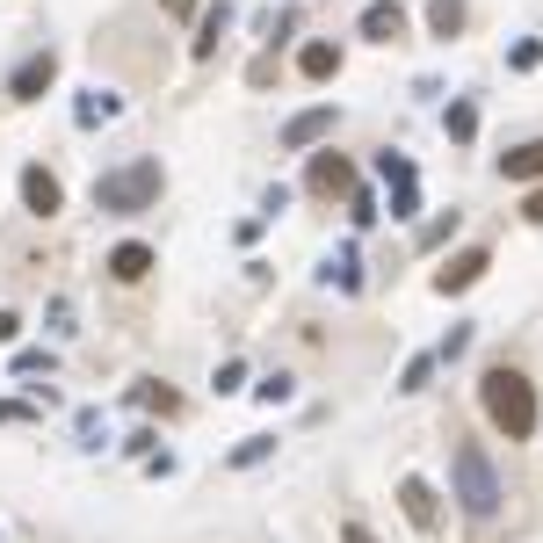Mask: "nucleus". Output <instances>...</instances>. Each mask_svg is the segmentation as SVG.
<instances>
[{"mask_svg": "<svg viewBox=\"0 0 543 543\" xmlns=\"http://www.w3.org/2000/svg\"><path fill=\"white\" fill-rule=\"evenodd\" d=\"M22 210L29 218H58L66 210V189H58L51 167H22Z\"/></svg>", "mask_w": 543, "mask_h": 543, "instance_id": "8", "label": "nucleus"}, {"mask_svg": "<svg viewBox=\"0 0 543 543\" xmlns=\"http://www.w3.org/2000/svg\"><path fill=\"white\" fill-rule=\"evenodd\" d=\"M37 420V406H22V399H0V428H29Z\"/></svg>", "mask_w": 543, "mask_h": 543, "instance_id": "27", "label": "nucleus"}, {"mask_svg": "<svg viewBox=\"0 0 543 543\" xmlns=\"http://www.w3.org/2000/svg\"><path fill=\"white\" fill-rule=\"evenodd\" d=\"M464 348H471V326H449V341H442V348H435V355H442V362H457V355H464Z\"/></svg>", "mask_w": 543, "mask_h": 543, "instance_id": "30", "label": "nucleus"}, {"mask_svg": "<svg viewBox=\"0 0 543 543\" xmlns=\"http://www.w3.org/2000/svg\"><path fill=\"white\" fill-rule=\"evenodd\" d=\"M478 406H486V420L507 435V442H529L543 428V413H536V384L522 370H507V362H493L486 377H478Z\"/></svg>", "mask_w": 543, "mask_h": 543, "instance_id": "1", "label": "nucleus"}, {"mask_svg": "<svg viewBox=\"0 0 543 543\" xmlns=\"http://www.w3.org/2000/svg\"><path fill=\"white\" fill-rule=\"evenodd\" d=\"M399 507H406V522H413L420 536H435V529H442V493H435L420 471H406V478H399Z\"/></svg>", "mask_w": 543, "mask_h": 543, "instance_id": "6", "label": "nucleus"}, {"mask_svg": "<svg viewBox=\"0 0 543 543\" xmlns=\"http://www.w3.org/2000/svg\"><path fill=\"white\" fill-rule=\"evenodd\" d=\"M348 218L370 225V218H377V196H370V189H348Z\"/></svg>", "mask_w": 543, "mask_h": 543, "instance_id": "28", "label": "nucleus"}, {"mask_svg": "<svg viewBox=\"0 0 543 543\" xmlns=\"http://www.w3.org/2000/svg\"><path fill=\"white\" fill-rule=\"evenodd\" d=\"M391 218H420V181H399V189H391Z\"/></svg>", "mask_w": 543, "mask_h": 543, "instance_id": "26", "label": "nucleus"}, {"mask_svg": "<svg viewBox=\"0 0 543 543\" xmlns=\"http://www.w3.org/2000/svg\"><path fill=\"white\" fill-rule=\"evenodd\" d=\"M355 29H362L370 44H399V37H406V8H399V0H370Z\"/></svg>", "mask_w": 543, "mask_h": 543, "instance_id": "11", "label": "nucleus"}, {"mask_svg": "<svg viewBox=\"0 0 543 543\" xmlns=\"http://www.w3.org/2000/svg\"><path fill=\"white\" fill-rule=\"evenodd\" d=\"M341 124V109L334 102H312V109H297L290 124H283V153H312V145H326Z\"/></svg>", "mask_w": 543, "mask_h": 543, "instance_id": "4", "label": "nucleus"}, {"mask_svg": "<svg viewBox=\"0 0 543 543\" xmlns=\"http://www.w3.org/2000/svg\"><path fill=\"white\" fill-rule=\"evenodd\" d=\"M102 268H109L116 283H145V276L160 268V254L145 247V239H124V247H109V261H102Z\"/></svg>", "mask_w": 543, "mask_h": 543, "instance_id": "10", "label": "nucleus"}, {"mask_svg": "<svg viewBox=\"0 0 543 543\" xmlns=\"http://www.w3.org/2000/svg\"><path fill=\"white\" fill-rule=\"evenodd\" d=\"M449 239H457V210H449V218H428V225H420V254L449 247Z\"/></svg>", "mask_w": 543, "mask_h": 543, "instance_id": "24", "label": "nucleus"}, {"mask_svg": "<svg viewBox=\"0 0 543 543\" xmlns=\"http://www.w3.org/2000/svg\"><path fill=\"white\" fill-rule=\"evenodd\" d=\"M500 181H515V189H529V181H543V138H522L500 153Z\"/></svg>", "mask_w": 543, "mask_h": 543, "instance_id": "12", "label": "nucleus"}, {"mask_svg": "<svg viewBox=\"0 0 543 543\" xmlns=\"http://www.w3.org/2000/svg\"><path fill=\"white\" fill-rule=\"evenodd\" d=\"M522 218L543 225V181H529V189H522Z\"/></svg>", "mask_w": 543, "mask_h": 543, "instance_id": "32", "label": "nucleus"}, {"mask_svg": "<svg viewBox=\"0 0 543 543\" xmlns=\"http://www.w3.org/2000/svg\"><path fill=\"white\" fill-rule=\"evenodd\" d=\"M442 124H449V138H457V145H471V138H478V102H449Z\"/></svg>", "mask_w": 543, "mask_h": 543, "instance_id": "19", "label": "nucleus"}, {"mask_svg": "<svg viewBox=\"0 0 543 543\" xmlns=\"http://www.w3.org/2000/svg\"><path fill=\"white\" fill-rule=\"evenodd\" d=\"M160 8H167L174 22H196V0H160Z\"/></svg>", "mask_w": 543, "mask_h": 543, "instance_id": "34", "label": "nucleus"}, {"mask_svg": "<svg viewBox=\"0 0 543 543\" xmlns=\"http://www.w3.org/2000/svg\"><path fill=\"white\" fill-rule=\"evenodd\" d=\"M116 109H124V102H116V95H109V87H87V95L73 102V116H80V124H109V116H116Z\"/></svg>", "mask_w": 543, "mask_h": 543, "instance_id": "17", "label": "nucleus"}, {"mask_svg": "<svg viewBox=\"0 0 543 543\" xmlns=\"http://www.w3.org/2000/svg\"><path fill=\"white\" fill-rule=\"evenodd\" d=\"M377 181H384V189H399V181H420V174H413L406 153H377Z\"/></svg>", "mask_w": 543, "mask_h": 543, "instance_id": "23", "label": "nucleus"}, {"mask_svg": "<svg viewBox=\"0 0 543 543\" xmlns=\"http://www.w3.org/2000/svg\"><path fill=\"white\" fill-rule=\"evenodd\" d=\"M326 283H334V290H362V268H355V247H341L334 261H326Z\"/></svg>", "mask_w": 543, "mask_h": 543, "instance_id": "21", "label": "nucleus"}, {"mask_svg": "<svg viewBox=\"0 0 543 543\" xmlns=\"http://www.w3.org/2000/svg\"><path fill=\"white\" fill-rule=\"evenodd\" d=\"M486 268H493V247H464V254H449L435 268V297H464L471 283H486Z\"/></svg>", "mask_w": 543, "mask_h": 543, "instance_id": "5", "label": "nucleus"}, {"mask_svg": "<svg viewBox=\"0 0 543 543\" xmlns=\"http://www.w3.org/2000/svg\"><path fill=\"white\" fill-rule=\"evenodd\" d=\"M297 73H305V80H334L341 73V44H305V51H297Z\"/></svg>", "mask_w": 543, "mask_h": 543, "instance_id": "13", "label": "nucleus"}, {"mask_svg": "<svg viewBox=\"0 0 543 543\" xmlns=\"http://www.w3.org/2000/svg\"><path fill=\"white\" fill-rule=\"evenodd\" d=\"M225 22H232V8H225V0H218V8H210V15H196V37H189V58H210V51H218V37H225Z\"/></svg>", "mask_w": 543, "mask_h": 543, "instance_id": "14", "label": "nucleus"}, {"mask_svg": "<svg viewBox=\"0 0 543 543\" xmlns=\"http://www.w3.org/2000/svg\"><path fill=\"white\" fill-rule=\"evenodd\" d=\"M305 189H312V196H348V189H355V167L334 153V145H326V153H312V174H305Z\"/></svg>", "mask_w": 543, "mask_h": 543, "instance_id": "9", "label": "nucleus"}, {"mask_svg": "<svg viewBox=\"0 0 543 543\" xmlns=\"http://www.w3.org/2000/svg\"><path fill=\"white\" fill-rule=\"evenodd\" d=\"M341 543H377V536L362 529V522H341Z\"/></svg>", "mask_w": 543, "mask_h": 543, "instance_id": "35", "label": "nucleus"}, {"mask_svg": "<svg viewBox=\"0 0 543 543\" xmlns=\"http://www.w3.org/2000/svg\"><path fill=\"white\" fill-rule=\"evenodd\" d=\"M261 406H283V399H297V377L290 370H276V377H261V384H247Z\"/></svg>", "mask_w": 543, "mask_h": 543, "instance_id": "20", "label": "nucleus"}, {"mask_svg": "<svg viewBox=\"0 0 543 543\" xmlns=\"http://www.w3.org/2000/svg\"><path fill=\"white\" fill-rule=\"evenodd\" d=\"M268 457H276V435H239L232 457H225V471H254V464H268Z\"/></svg>", "mask_w": 543, "mask_h": 543, "instance_id": "15", "label": "nucleus"}, {"mask_svg": "<svg viewBox=\"0 0 543 543\" xmlns=\"http://www.w3.org/2000/svg\"><path fill=\"white\" fill-rule=\"evenodd\" d=\"M428 29H435V44L464 37V0H428Z\"/></svg>", "mask_w": 543, "mask_h": 543, "instance_id": "16", "label": "nucleus"}, {"mask_svg": "<svg viewBox=\"0 0 543 543\" xmlns=\"http://www.w3.org/2000/svg\"><path fill=\"white\" fill-rule=\"evenodd\" d=\"M44 370H51L44 348H22V355H15V377H44Z\"/></svg>", "mask_w": 543, "mask_h": 543, "instance_id": "29", "label": "nucleus"}, {"mask_svg": "<svg viewBox=\"0 0 543 543\" xmlns=\"http://www.w3.org/2000/svg\"><path fill=\"white\" fill-rule=\"evenodd\" d=\"M543 66V37H522V44H507V73H536Z\"/></svg>", "mask_w": 543, "mask_h": 543, "instance_id": "22", "label": "nucleus"}, {"mask_svg": "<svg viewBox=\"0 0 543 543\" xmlns=\"http://www.w3.org/2000/svg\"><path fill=\"white\" fill-rule=\"evenodd\" d=\"M449 500L464 507V522H493L500 515L507 486H500V471L486 457V442H457L449 449Z\"/></svg>", "mask_w": 543, "mask_h": 543, "instance_id": "2", "label": "nucleus"}, {"mask_svg": "<svg viewBox=\"0 0 543 543\" xmlns=\"http://www.w3.org/2000/svg\"><path fill=\"white\" fill-rule=\"evenodd\" d=\"M435 370H442V355H413L406 370H399V391H406V399H413V391H428V384H435Z\"/></svg>", "mask_w": 543, "mask_h": 543, "instance_id": "18", "label": "nucleus"}, {"mask_svg": "<svg viewBox=\"0 0 543 543\" xmlns=\"http://www.w3.org/2000/svg\"><path fill=\"white\" fill-rule=\"evenodd\" d=\"M160 189H167L160 160H131L116 174H95V210H109V218H138V210L160 203Z\"/></svg>", "mask_w": 543, "mask_h": 543, "instance_id": "3", "label": "nucleus"}, {"mask_svg": "<svg viewBox=\"0 0 543 543\" xmlns=\"http://www.w3.org/2000/svg\"><path fill=\"white\" fill-rule=\"evenodd\" d=\"M268 80H276V51H261L254 66H247V87H268Z\"/></svg>", "mask_w": 543, "mask_h": 543, "instance_id": "31", "label": "nucleus"}, {"mask_svg": "<svg viewBox=\"0 0 543 543\" xmlns=\"http://www.w3.org/2000/svg\"><path fill=\"white\" fill-rule=\"evenodd\" d=\"M15 334H22V319H15V312H8V305H0V348H8V341H15Z\"/></svg>", "mask_w": 543, "mask_h": 543, "instance_id": "33", "label": "nucleus"}, {"mask_svg": "<svg viewBox=\"0 0 543 543\" xmlns=\"http://www.w3.org/2000/svg\"><path fill=\"white\" fill-rule=\"evenodd\" d=\"M51 80H58V58H51V51H29L22 66L8 73V95H15V102H44Z\"/></svg>", "mask_w": 543, "mask_h": 543, "instance_id": "7", "label": "nucleus"}, {"mask_svg": "<svg viewBox=\"0 0 543 543\" xmlns=\"http://www.w3.org/2000/svg\"><path fill=\"white\" fill-rule=\"evenodd\" d=\"M210 384H218V399H232V391H247V362H218V377H210Z\"/></svg>", "mask_w": 543, "mask_h": 543, "instance_id": "25", "label": "nucleus"}]
</instances>
